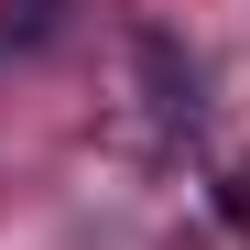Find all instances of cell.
<instances>
[{
  "label": "cell",
  "mask_w": 250,
  "mask_h": 250,
  "mask_svg": "<svg viewBox=\"0 0 250 250\" xmlns=\"http://www.w3.org/2000/svg\"><path fill=\"white\" fill-rule=\"evenodd\" d=\"M218 229L250 239V174H218Z\"/></svg>",
  "instance_id": "6da1fadb"
}]
</instances>
